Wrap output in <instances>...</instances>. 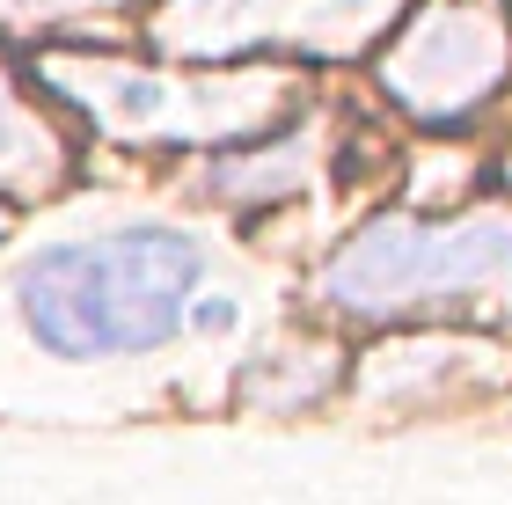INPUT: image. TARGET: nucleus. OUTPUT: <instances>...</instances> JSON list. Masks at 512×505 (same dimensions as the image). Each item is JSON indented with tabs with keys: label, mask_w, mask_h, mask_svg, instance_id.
Segmentation results:
<instances>
[{
	"label": "nucleus",
	"mask_w": 512,
	"mask_h": 505,
	"mask_svg": "<svg viewBox=\"0 0 512 505\" xmlns=\"http://www.w3.org/2000/svg\"><path fill=\"white\" fill-rule=\"evenodd\" d=\"M198 279L205 249L183 227H118L103 242H59L30 257L15 308L52 359H110L169 344Z\"/></svg>",
	"instance_id": "obj_1"
},
{
	"label": "nucleus",
	"mask_w": 512,
	"mask_h": 505,
	"mask_svg": "<svg viewBox=\"0 0 512 505\" xmlns=\"http://www.w3.org/2000/svg\"><path fill=\"white\" fill-rule=\"evenodd\" d=\"M505 279H512V213H469L454 227L374 220L322 271V293L352 315H395V308L505 286Z\"/></svg>",
	"instance_id": "obj_2"
},
{
	"label": "nucleus",
	"mask_w": 512,
	"mask_h": 505,
	"mask_svg": "<svg viewBox=\"0 0 512 505\" xmlns=\"http://www.w3.org/2000/svg\"><path fill=\"white\" fill-rule=\"evenodd\" d=\"M52 81L88 110H103L110 132H176V140H205V132H242L256 110L271 103V81H220V88H176L139 66H88V59H52Z\"/></svg>",
	"instance_id": "obj_3"
},
{
	"label": "nucleus",
	"mask_w": 512,
	"mask_h": 505,
	"mask_svg": "<svg viewBox=\"0 0 512 505\" xmlns=\"http://www.w3.org/2000/svg\"><path fill=\"white\" fill-rule=\"evenodd\" d=\"M512 59V37L491 8H439L425 15L417 30L403 37V52L388 59V88L417 110H432V118H447V110L476 103L483 88L505 74Z\"/></svg>",
	"instance_id": "obj_4"
},
{
	"label": "nucleus",
	"mask_w": 512,
	"mask_h": 505,
	"mask_svg": "<svg viewBox=\"0 0 512 505\" xmlns=\"http://www.w3.org/2000/svg\"><path fill=\"white\" fill-rule=\"evenodd\" d=\"M52 176H59V147L30 125V110L8 96V81H0V183H15V191H44Z\"/></svg>",
	"instance_id": "obj_5"
},
{
	"label": "nucleus",
	"mask_w": 512,
	"mask_h": 505,
	"mask_svg": "<svg viewBox=\"0 0 512 505\" xmlns=\"http://www.w3.org/2000/svg\"><path fill=\"white\" fill-rule=\"evenodd\" d=\"M308 162V140H286L278 154H264V162H220L213 183L220 191H286V176Z\"/></svg>",
	"instance_id": "obj_6"
},
{
	"label": "nucleus",
	"mask_w": 512,
	"mask_h": 505,
	"mask_svg": "<svg viewBox=\"0 0 512 505\" xmlns=\"http://www.w3.org/2000/svg\"><path fill=\"white\" fill-rule=\"evenodd\" d=\"M81 8H96V0H0V15H15V22H30V15H81Z\"/></svg>",
	"instance_id": "obj_7"
},
{
	"label": "nucleus",
	"mask_w": 512,
	"mask_h": 505,
	"mask_svg": "<svg viewBox=\"0 0 512 505\" xmlns=\"http://www.w3.org/2000/svg\"><path fill=\"white\" fill-rule=\"evenodd\" d=\"M198 323L205 330H227V323H235V301H198Z\"/></svg>",
	"instance_id": "obj_8"
}]
</instances>
